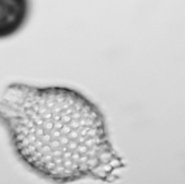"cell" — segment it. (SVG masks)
<instances>
[{"label":"cell","instance_id":"obj_2","mask_svg":"<svg viewBox=\"0 0 185 184\" xmlns=\"http://www.w3.org/2000/svg\"><path fill=\"white\" fill-rule=\"evenodd\" d=\"M29 17V0H0V40L23 28Z\"/></svg>","mask_w":185,"mask_h":184},{"label":"cell","instance_id":"obj_1","mask_svg":"<svg viewBox=\"0 0 185 184\" xmlns=\"http://www.w3.org/2000/svg\"><path fill=\"white\" fill-rule=\"evenodd\" d=\"M0 122L18 158L45 179H104L120 168L102 112L74 89L9 85Z\"/></svg>","mask_w":185,"mask_h":184}]
</instances>
